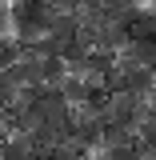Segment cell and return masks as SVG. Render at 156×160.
Segmentation results:
<instances>
[{
	"instance_id": "obj_1",
	"label": "cell",
	"mask_w": 156,
	"mask_h": 160,
	"mask_svg": "<svg viewBox=\"0 0 156 160\" xmlns=\"http://www.w3.org/2000/svg\"><path fill=\"white\" fill-rule=\"evenodd\" d=\"M64 76H68V64H64V56H40V84L56 88Z\"/></svg>"
},
{
	"instance_id": "obj_4",
	"label": "cell",
	"mask_w": 156,
	"mask_h": 160,
	"mask_svg": "<svg viewBox=\"0 0 156 160\" xmlns=\"http://www.w3.org/2000/svg\"><path fill=\"white\" fill-rule=\"evenodd\" d=\"M16 56H20V44L12 40V32H4V36H0V68H4V64H12Z\"/></svg>"
},
{
	"instance_id": "obj_6",
	"label": "cell",
	"mask_w": 156,
	"mask_h": 160,
	"mask_svg": "<svg viewBox=\"0 0 156 160\" xmlns=\"http://www.w3.org/2000/svg\"><path fill=\"white\" fill-rule=\"evenodd\" d=\"M148 104L156 108V80H152V88H148Z\"/></svg>"
},
{
	"instance_id": "obj_2",
	"label": "cell",
	"mask_w": 156,
	"mask_h": 160,
	"mask_svg": "<svg viewBox=\"0 0 156 160\" xmlns=\"http://www.w3.org/2000/svg\"><path fill=\"white\" fill-rule=\"evenodd\" d=\"M48 160H92V148H84L76 140H56L48 148Z\"/></svg>"
},
{
	"instance_id": "obj_5",
	"label": "cell",
	"mask_w": 156,
	"mask_h": 160,
	"mask_svg": "<svg viewBox=\"0 0 156 160\" xmlns=\"http://www.w3.org/2000/svg\"><path fill=\"white\" fill-rule=\"evenodd\" d=\"M12 20H16L12 0H0V36H4V32H12Z\"/></svg>"
},
{
	"instance_id": "obj_3",
	"label": "cell",
	"mask_w": 156,
	"mask_h": 160,
	"mask_svg": "<svg viewBox=\"0 0 156 160\" xmlns=\"http://www.w3.org/2000/svg\"><path fill=\"white\" fill-rule=\"evenodd\" d=\"M104 156H108V160H140L144 152H140L136 140L128 136V140H120V144H104Z\"/></svg>"
}]
</instances>
